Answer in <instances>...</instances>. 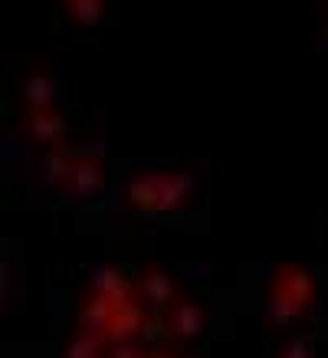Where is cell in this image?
Masks as SVG:
<instances>
[{
  "label": "cell",
  "mask_w": 328,
  "mask_h": 358,
  "mask_svg": "<svg viewBox=\"0 0 328 358\" xmlns=\"http://www.w3.org/2000/svg\"><path fill=\"white\" fill-rule=\"evenodd\" d=\"M207 332V309L197 303L194 296H181L171 309H167V336L194 342Z\"/></svg>",
  "instance_id": "obj_2"
},
{
  "label": "cell",
  "mask_w": 328,
  "mask_h": 358,
  "mask_svg": "<svg viewBox=\"0 0 328 358\" xmlns=\"http://www.w3.org/2000/svg\"><path fill=\"white\" fill-rule=\"evenodd\" d=\"M105 3L102 0H66V13L76 27H98L105 20Z\"/></svg>",
  "instance_id": "obj_14"
},
{
  "label": "cell",
  "mask_w": 328,
  "mask_h": 358,
  "mask_svg": "<svg viewBox=\"0 0 328 358\" xmlns=\"http://www.w3.org/2000/svg\"><path fill=\"white\" fill-rule=\"evenodd\" d=\"M23 129H27L30 141L43 145L46 152H50V148L66 145V119H63V112H59V109L27 112V115H23Z\"/></svg>",
  "instance_id": "obj_5"
},
{
  "label": "cell",
  "mask_w": 328,
  "mask_h": 358,
  "mask_svg": "<svg viewBox=\"0 0 328 358\" xmlns=\"http://www.w3.org/2000/svg\"><path fill=\"white\" fill-rule=\"evenodd\" d=\"M158 185H161V214H174V210H184L191 201H194V178L184 168H167V171H158Z\"/></svg>",
  "instance_id": "obj_6"
},
{
  "label": "cell",
  "mask_w": 328,
  "mask_h": 358,
  "mask_svg": "<svg viewBox=\"0 0 328 358\" xmlns=\"http://www.w3.org/2000/svg\"><path fill=\"white\" fill-rule=\"evenodd\" d=\"M125 204H128L131 210H142V214H161V185H158V171L135 174L128 185H125Z\"/></svg>",
  "instance_id": "obj_9"
},
{
  "label": "cell",
  "mask_w": 328,
  "mask_h": 358,
  "mask_svg": "<svg viewBox=\"0 0 328 358\" xmlns=\"http://www.w3.org/2000/svg\"><path fill=\"white\" fill-rule=\"evenodd\" d=\"M17 99H20L23 112H43L56 109V99H59V83L50 73H30L20 79L17 86Z\"/></svg>",
  "instance_id": "obj_4"
},
{
  "label": "cell",
  "mask_w": 328,
  "mask_h": 358,
  "mask_svg": "<svg viewBox=\"0 0 328 358\" xmlns=\"http://www.w3.org/2000/svg\"><path fill=\"white\" fill-rule=\"evenodd\" d=\"M276 358H312V342L306 336H292L285 338L283 348H279V355Z\"/></svg>",
  "instance_id": "obj_15"
},
{
  "label": "cell",
  "mask_w": 328,
  "mask_h": 358,
  "mask_svg": "<svg viewBox=\"0 0 328 358\" xmlns=\"http://www.w3.org/2000/svg\"><path fill=\"white\" fill-rule=\"evenodd\" d=\"M109 358H151L138 342H125V345H112Z\"/></svg>",
  "instance_id": "obj_16"
},
{
  "label": "cell",
  "mask_w": 328,
  "mask_h": 358,
  "mask_svg": "<svg viewBox=\"0 0 328 358\" xmlns=\"http://www.w3.org/2000/svg\"><path fill=\"white\" fill-rule=\"evenodd\" d=\"M151 358H177V355H171V352H154Z\"/></svg>",
  "instance_id": "obj_17"
},
{
  "label": "cell",
  "mask_w": 328,
  "mask_h": 358,
  "mask_svg": "<svg viewBox=\"0 0 328 358\" xmlns=\"http://www.w3.org/2000/svg\"><path fill=\"white\" fill-rule=\"evenodd\" d=\"M89 293L109 299L112 306H125V303L135 299L138 286H131V280L125 276L121 266H98V270L92 273V286H89Z\"/></svg>",
  "instance_id": "obj_7"
},
{
  "label": "cell",
  "mask_w": 328,
  "mask_h": 358,
  "mask_svg": "<svg viewBox=\"0 0 328 358\" xmlns=\"http://www.w3.org/2000/svg\"><path fill=\"white\" fill-rule=\"evenodd\" d=\"M63 358H109V338L96 332H76L69 338Z\"/></svg>",
  "instance_id": "obj_13"
},
{
  "label": "cell",
  "mask_w": 328,
  "mask_h": 358,
  "mask_svg": "<svg viewBox=\"0 0 328 358\" xmlns=\"http://www.w3.org/2000/svg\"><path fill=\"white\" fill-rule=\"evenodd\" d=\"M102 187V158L96 152H82L76 158V168H73V178H69V197H76V201H86L92 197Z\"/></svg>",
  "instance_id": "obj_10"
},
{
  "label": "cell",
  "mask_w": 328,
  "mask_h": 358,
  "mask_svg": "<svg viewBox=\"0 0 328 358\" xmlns=\"http://www.w3.org/2000/svg\"><path fill=\"white\" fill-rule=\"evenodd\" d=\"M138 296L148 306H154V309H171L181 299L174 276L164 270V266H144L142 276H138Z\"/></svg>",
  "instance_id": "obj_3"
},
{
  "label": "cell",
  "mask_w": 328,
  "mask_h": 358,
  "mask_svg": "<svg viewBox=\"0 0 328 358\" xmlns=\"http://www.w3.org/2000/svg\"><path fill=\"white\" fill-rule=\"evenodd\" d=\"M112 313L115 306L109 299H102L96 293H86V299L79 303V313H76V329L79 332H96V336H105L109 332V322H112Z\"/></svg>",
  "instance_id": "obj_11"
},
{
  "label": "cell",
  "mask_w": 328,
  "mask_h": 358,
  "mask_svg": "<svg viewBox=\"0 0 328 358\" xmlns=\"http://www.w3.org/2000/svg\"><path fill=\"white\" fill-rule=\"evenodd\" d=\"M315 299V276L302 263H279L269 280V299H266V313L273 322L285 326L295 322L312 309Z\"/></svg>",
  "instance_id": "obj_1"
},
{
  "label": "cell",
  "mask_w": 328,
  "mask_h": 358,
  "mask_svg": "<svg viewBox=\"0 0 328 358\" xmlns=\"http://www.w3.org/2000/svg\"><path fill=\"white\" fill-rule=\"evenodd\" d=\"M76 158L79 155L73 148H50L43 155V162H40V178H43L46 187H66L69 185V178H73V168H76Z\"/></svg>",
  "instance_id": "obj_12"
},
{
  "label": "cell",
  "mask_w": 328,
  "mask_h": 358,
  "mask_svg": "<svg viewBox=\"0 0 328 358\" xmlns=\"http://www.w3.org/2000/svg\"><path fill=\"white\" fill-rule=\"evenodd\" d=\"M148 326V315H144V306L142 303H125V306H115V313H112V322H109V345H125V342H135L138 332Z\"/></svg>",
  "instance_id": "obj_8"
}]
</instances>
